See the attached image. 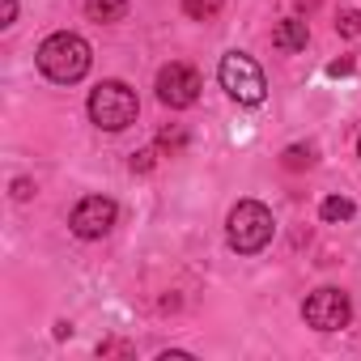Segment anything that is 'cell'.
I'll use <instances>...</instances> for the list:
<instances>
[{"instance_id": "cell-13", "label": "cell", "mask_w": 361, "mask_h": 361, "mask_svg": "<svg viewBox=\"0 0 361 361\" xmlns=\"http://www.w3.org/2000/svg\"><path fill=\"white\" fill-rule=\"evenodd\" d=\"M336 30H340V35H348V39H353V35H361V13H340V18H336Z\"/></svg>"}, {"instance_id": "cell-6", "label": "cell", "mask_w": 361, "mask_h": 361, "mask_svg": "<svg viewBox=\"0 0 361 361\" xmlns=\"http://www.w3.org/2000/svg\"><path fill=\"white\" fill-rule=\"evenodd\" d=\"M157 98L170 111H188L200 98V73L183 60H170L166 68H157Z\"/></svg>"}, {"instance_id": "cell-2", "label": "cell", "mask_w": 361, "mask_h": 361, "mask_svg": "<svg viewBox=\"0 0 361 361\" xmlns=\"http://www.w3.org/2000/svg\"><path fill=\"white\" fill-rule=\"evenodd\" d=\"M226 234H230V247H234L238 255H259V251L272 243L276 221H272L268 204H259V200H238L234 213H230V221H226Z\"/></svg>"}, {"instance_id": "cell-9", "label": "cell", "mask_w": 361, "mask_h": 361, "mask_svg": "<svg viewBox=\"0 0 361 361\" xmlns=\"http://www.w3.org/2000/svg\"><path fill=\"white\" fill-rule=\"evenodd\" d=\"M85 13L90 22H123L128 18V0H85Z\"/></svg>"}, {"instance_id": "cell-11", "label": "cell", "mask_w": 361, "mask_h": 361, "mask_svg": "<svg viewBox=\"0 0 361 361\" xmlns=\"http://www.w3.org/2000/svg\"><path fill=\"white\" fill-rule=\"evenodd\" d=\"M319 213H323V221H348V217H353V200H344V196H327Z\"/></svg>"}, {"instance_id": "cell-17", "label": "cell", "mask_w": 361, "mask_h": 361, "mask_svg": "<svg viewBox=\"0 0 361 361\" xmlns=\"http://www.w3.org/2000/svg\"><path fill=\"white\" fill-rule=\"evenodd\" d=\"M13 196H18V200L30 196V178H18V183H13Z\"/></svg>"}, {"instance_id": "cell-10", "label": "cell", "mask_w": 361, "mask_h": 361, "mask_svg": "<svg viewBox=\"0 0 361 361\" xmlns=\"http://www.w3.org/2000/svg\"><path fill=\"white\" fill-rule=\"evenodd\" d=\"M221 5H226V0H183V13L192 22H213L221 13Z\"/></svg>"}, {"instance_id": "cell-18", "label": "cell", "mask_w": 361, "mask_h": 361, "mask_svg": "<svg viewBox=\"0 0 361 361\" xmlns=\"http://www.w3.org/2000/svg\"><path fill=\"white\" fill-rule=\"evenodd\" d=\"M327 73H331V77H340V73H353V60H336Z\"/></svg>"}, {"instance_id": "cell-15", "label": "cell", "mask_w": 361, "mask_h": 361, "mask_svg": "<svg viewBox=\"0 0 361 361\" xmlns=\"http://www.w3.org/2000/svg\"><path fill=\"white\" fill-rule=\"evenodd\" d=\"M98 353H102V357H111V353H132V344H123V340H111V344H98Z\"/></svg>"}, {"instance_id": "cell-14", "label": "cell", "mask_w": 361, "mask_h": 361, "mask_svg": "<svg viewBox=\"0 0 361 361\" xmlns=\"http://www.w3.org/2000/svg\"><path fill=\"white\" fill-rule=\"evenodd\" d=\"M132 170H153V149H140V153H132Z\"/></svg>"}, {"instance_id": "cell-19", "label": "cell", "mask_w": 361, "mask_h": 361, "mask_svg": "<svg viewBox=\"0 0 361 361\" xmlns=\"http://www.w3.org/2000/svg\"><path fill=\"white\" fill-rule=\"evenodd\" d=\"M357 157H361V136H357Z\"/></svg>"}, {"instance_id": "cell-7", "label": "cell", "mask_w": 361, "mask_h": 361, "mask_svg": "<svg viewBox=\"0 0 361 361\" xmlns=\"http://www.w3.org/2000/svg\"><path fill=\"white\" fill-rule=\"evenodd\" d=\"M115 213H119V209H115V200H106V196H85V200L73 209L68 226H73V234H77V238L94 243V238H106V234H111Z\"/></svg>"}, {"instance_id": "cell-5", "label": "cell", "mask_w": 361, "mask_h": 361, "mask_svg": "<svg viewBox=\"0 0 361 361\" xmlns=\"http://www.w3.org/2000/svg\"><path fill=\"white\" fill-rule=\"evenodd\" d=\"M302 319H306L314 331H340V327H348V319H353V302H348L344 289L323 285V289H314V293L302 302Z\"/></svg>"}, {"instance_id": "cell-4", "label": "cell", "mask_w": 361, "mask_h": 361, "mask_svg": "<svg viewBox=\"0 0 361 361\" xmlns=\"http://www.w3.org/2000/svg\"><path fill=\"white\" fill-rule=\"evenodd\" d=\"M136 115H140V102H136L132 85H123V81L94 85V94H90V119L102 132H123L128 123H136Z\"/></svg>"}, {"instance_id": "cell-1", "label": "cell", "mask_w": 361, "mask_h": 361, "mask_svg": "<svg viewBox=\"0 0 361 361\" xmlns=\"http://www.w3.org/2000/svg\"><path fill=\"white\" fill-rule=\"evenodd\" d=\"M39 73L47 77V81H56V85H73V81H81L85 73H90V64H94V51H90V43L81 39V35H73V30H56V35H47L43 43H39Z\"/></svg>"}, {"instance_id": "cell-3", "label": "cell", "mask_w": 361, "mask_h": 361, "mask_svg": "<svg viewBox=\"0 0 361 361\" xmlns=\"http://www.w3.org/2000/svg\"><path fill=\"white\" fill-rule=\"evenodd\" d=\"M217 77H221V90H226L234 102H243V106H259V102L268 98V77H264V68H259L251 56H243V51H226L221 64H217Z\"/></svg>"}, {"instance_id": "cell-16", "label": "cell", "mask_w": 361, "mask_h": 361, "mask_svg": "<svg viewBox=\"0 0 361 361\" xmlns=\"http://www.w3.org/2000/svg\"><path fill=\"white\" fill-rule=\"evenodd\" d=\"M18 22V0H5V22H0V26H13Z\"/></svg>"}, {"instance_id": "cell-8", "label": "cell", "mask_w": 361, "mask_h": 361, "mask_svg": "<svg viewBox=\"0 0 361 361\" xmlns=\"http://www.w3.org/2000/svg\"><path fill=\"white\" fill-rule=\"evenodd\" d=\"M306 39H310V30H306L302 18H285V22L272 30V47H281V51H302Z\"/></svg>"}, {"instance_id": "cell-12", "label": "cell", "mask_w": 361, "mask_h": 361, "mask_svg": "<svg viewBox=\"0 0 361 361\" xmlns=\"http://www.w3.org/2000/svg\"><path fill=\"white\" fill-rule=\"evenodd\" d=\"M285 166H289V170H302V166L310 170V166H314V149H310V145H289V149H285Z\"/></svg>"}]
</instances>
